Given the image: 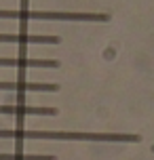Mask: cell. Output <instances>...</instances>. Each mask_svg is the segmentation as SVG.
<instances>
[{
    "label": "cell",
    "mask_w": 154,
    "mask_h": 160,
    "mask_svg": "<svg viewBox=\"0 0 154 160\" xmlns=\"http://www.w3.org/2000/svg\"><path fill=\"white\" fill-rule=\"evenodd\" d=\"M0 42H19V44H59V36H30V34H0Z\"/></svg>",
    "instance_id": "cell-5"
},
{
    "label": "cell",
    "mask_w": 154,
    "mask_h": 160,
    "mask_svg": "<svg viewBox=\"0 0 154 160\" xmlns=\"http://www.w3.org/2000/svg\"><path fill=\"white\" fill-rule=\"evenodd\" d=\"M0 133H2V131H0ZM0 139H2V137H0Z\"/></svg>",
    "instance_id": "cell-8"
},
{
    "label": "cell",
    "mask_w": 154,
    "mask_h": 160,
    "mask_svg": "<svg viewBox=\"0 0 154 160\" xmlns=\"http://www.w3.org/2000/svg\"><path fill=\"white\" fill-rule=\"evenodd\" d=\"M0 65L8 68H59L57 59H34V57H0Z\"/></svg>",
    "instance_id": "cell-3"
},
{
    "label": "cell",
    "mask_w": 154,
    "mask_h": 160,
    "mask_svg": "<svg viewBox=\"0 0 154 160\" xmlns=\"http://www.w3.org/2000/svg\"><path fill=\"white\" fill-rule=\"evenodd\" d=\"M0 160H57L53 154H0Z\"/></svg>",
    "instance_id": "cell-7"
},
{
    "label": "cell",
    "mask_w": 154,
    "mask_h": 160,
    "mask_svg": "<svg viewBox=\"0 0 154 160\" xmlns=\"http://www.w3.org/2000/svg\"><path fill=\"white\" fill-rule=\"evenodd\" d=\"M0 114H17V116H57V108H36V105H0Z\"/></svg>",
    "instance_id": "cell-4"
},
{
    "label": "cell",
    "mask_w": 154,
    "mask_h": 160,
    "mask_svg": "<svg viewBox=\"0 0 154 160\" xmlns=\"http://www.w3.org/2000/svg\"><path fill=\"white\" fill-rule=\"evenodd\" d=\"M0 19H19V21H110L105 13H53V11H7L0 8Z\"/></svg>",
    "instance_id": "cell-2"
},
{
    "label": "cell",
    "mask_w": 154,
    "mask_h": 160,
    "mask_svg": "<svg viewBox=\"0 0 154 160\" xmlns=\"http://www.w3.org/2000/svg\"><path fill=\"white\" fill-rule=\"evenodd\" d=\"M2 139H55V141H122L137 143L141 137L129 133H61V131H2Z\"/></svg>",
    "instance_id": "cell-1"
},
{
    "label": "cell",
    "mask_w": 154,
    "mask_h": 160,
    "mask_svg": "<svg viewBox=\"0 0 154 160\" xmlns=\"http://www.w3.org/2000/svg\"><path fill=\"white\" fill-rule=\"evenodd\" d=\"M51 91L57 93L59 84L57 82H0V91Z\"/></svg>",
    "instance_id": "cell-6"
}]
</instances>
